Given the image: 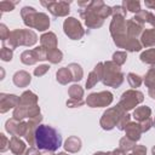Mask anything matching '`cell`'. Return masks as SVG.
Returning a JSON list of instances; mask_svg holds the SVG:
<instances>
[{
    "instance_id": "obj_1",
    "label": "cell",
    "mask_w": 155,
    "mask_h": 155,
    "mask_svg": "<svg viewBox=\"0 0 155 155\" xmlns=\"http://www.w3.org/2000/svg\"><path fill=\"white\" fill-rule=\"evenodd\" d=\"M79 13L87 28L97 29L103 25L107 17L111 16V7L102 0H92L86 7L80 8Z\"/></svg>"
},
{
    "instance_id": "obj_2",
    "label": "cell",
    "mask_w": 155,
    "mask_h": 155,
    "mask_svg": "<svg viewBox=\"0 0 155 155\" xmlns=\"http://www.w3.org/2000/svg\"><path fill=\"white\" fill-rule=\"evenodd\" d=\"M62 145L61 133L48 125H39L35 131V147L39 150L56 151Z\"/></svg>"
},
{
    "instance_id": "obj_3",
    "label": "cell",
    "mask_w": 155,
    "mask_h": 155,
    "mask_svg": "<svg viewBox=\"0 0 155 155\" xmlns=\"http://www.w3.org/2000/svg\"><path fill=\"white\" fill-rule=\"evenodd\" d=\"M21 17L28 28H34L39 31H45L50 28L48 16L44 12H38L31 6H24L21 10Z\"/></svg>"
},
{
    "instance_id": "obj_4",
    "label": "cell",
    "mask_w": 155,
    "mask_h": 155,
    "mask_svg": "<svg viewBox=\"0 0 155 155\" xmlns=\"http://www.w3.org/2000/svg\"><path fill=\"white\" fill-rule=\"evenodd\" d=\"M38 41V35L35 31L30 30V29H15L11 31L10 38L2 42L4 46L15 50L18 46H34Z\"/></svg>"
},
{
    "instance_id": "obj_5",
    "label": "cell",
    "mask_w": 155,
    "mask_h": 155,
    "mask_svg": "<svg viewBox=\"0 0 155 155\" xmlns=\"http://www.w3.org/2000/svg\"><path fill=\"white\" fill-rule=\"evenodd\" d=\"M125 80V75L121 68L113 61H107L103 63V78L102 82L108 87H120Z\"/></svg>"
},
{
    "instance_id": "obj_6",
    "label": "cell",
    "mask_w": 155,
    "mask_h": 155,
    "mask_svg": "<svg viewBox=\"0 0 155 155\" xmlns=\"http://www.w3.org/2000/svg\"><path fill=\"white\" fill-rule=\"evenodd\" d=\"M125 114H126V111L122 108H120L119 105H115L113 108H109V109H107L102 114L101 120H99V125H101V127L103 130L110 131V130H113L114 127L117 126L120 119Z\"/></svg>"
},
{
    "instance_id": "obj_7",
    "label": "cell",
    "mask_w": 155,
    "mask_h": 155,
    "mask_svg": "<svg viewBox=\"0 0 155 155\" xmlns=\"http://www.w3.org/2000/svg\"><path fill=\"white\" fill-rule=\"evenodd\" d=\"M143 101H144V94H143V92L132 88V90L125 91V92L121 94L117 105H119L120 108H122V109L127 113V111L132 110L133 108H136L138 104H140Z\"/></svg>"
},
{
    "instance_id": "obj_8",
    "label": "cell",
    "mask_w": 155,
    "mask_h": 155,
    "mask_svg": "<svg viewBox=\"0 0 155 155\" xmlns=\"http://www.w3.org/2000/svg\"><path fill=\"white\" fill-rule=\"evenodd\" d=\"M63 31L71 40H80L85 35V29L82 28L80 21L74 17H67V19H64Z\"/></svg>"
},
{
    "instance_id": "obj_9",
    "label": "cell",
    "mask_w": 155,
    "mask_h": 155,
    "mask_svg": "<svg viewBox=\"0 0 155 155\" xmlns=\"http://www.w3.org/2000/svg\"><path fill=\"white\" fill-rule=\"evenodd\" d=\"M113 99H114V96L111 92L101 91V92L90 93L85 102L90 108H103V107L110 105Z\"/></svg>"
},
{
    "instance_id": "obj_10",
    "label": "cell",
    "mask_w": 155,
    "mask_h": 155,
    "mask_svg": "<svg viewBox=\"0 0 155 155\" xmlns=\"http://www.w3.org/2000/svg\"><path fill=\"white\" fill-rule=\"evenodd\" d=\"M41 5L54 17H67L70 12V1H41Z\"/></svg>"
},
{
    "instance_id": "obj_11",
    "label": "cell",
    "mask_w": 155,
    "mask_h": 155,
    "mask_svg": "<svg viewBox=\"0 0 155 155\" xmlns=\"http://www.w3.org/2000/svg\"><path fill=\"white\" fill-rule=\"evenodd\" d=\"M114 44L119 47V48H125L126 51H130V52H138L142 50V44L138 39H133V38H130L127 34L122 35V36H117V38H114L113 39Z\"/></svg>"
},
{
    "instance_id": "obj_12",
    "label": "cell",
    "mask_w": 155,
    "mask_h": 155,
    "mask_svg": "<svg viewBox=\"0 0 155 155\" xmlns=\"http://www.w3.org/2000/svg\"><path fill=\"white\" fill-rule=\"evenodd\" d=\"M125 18L126 17L122 16H113V19L109 25V31L113 39L127 34V21Z\"/></svg>"
},
{
    "instance_id": "obj_13",
    "label": "cell",
    "mask_w": 155,
    "mask_h": 155,
    "mask_svg": "<svg viewBox=\"0 0 155 155\" xmlns=\"http://www.w3.org/2000/svg\"><path fill=\"white\" fill-rule=\"evenodd\" d=\"M40 115V107L36 104V105H33V107H22V105H18L13 109V114L12 116L16 119V120H19V121H23L24 119H33L35 116Z\"/></svg>"
},
{
    "instance_id": "obj_14",
    "label": "cell",
    "mask_w": 155,
    "mask_h": 155,
    "mask_svg": "<svg viewBox=\"0 0 155 155\" xmlns=\"http://www.w3.org/2000/svg\"><path fill=\"white\" fill-rule=\"evenodd\" d=\"M41 121H42V115L41 114L33 117V119H29L27 121V130H25V133H24L23 137L30 147L35 145V131L39 127V125H41Z\"/></svg>"
},
{
    "instance_id": "obj_15",
    "label": "cell",
    "mask_w": 155,
    "mask_h": 155,
    "mask_svg": "<svg viewBox=\"0 0 155 155\" xmlns=\"http://www.w3.org/2000/svg\"><path fill=\"white\" fill-rule=\"evenodd\" d=\"M5 130L6 132H8L11 136H24L25 130H27V122L25 121H19L16 120L15 117L8 119L5 124Z\"/></svg>"
},
{
    "instance_id": "obj_16",
    "label": "cell",
    "mask_w": 155,
    "mask_h": 155,
    "mask_svg": "<svg viewBox=\"0 0 155 155\" xmlns=\"http://www.w3.org/2000/svg\"><path fill=\"white\" fill-rule=\"evenodd\" d=\"M19 104V97L16 94L10 93H0V113L5 114L10 109L18 107Z\"/></svg>"
},
{
    "instance_id": "obj_17",
    "label": "cell",
    "mask_w": 155,
    "mask_h": 155,
    "mask_svg": "<svg viewBox=\"0 0 155 155\" xmlns=\"http://www.w3.org/2000/svg\"><path fill=\"white\" fill-rule=\"evenodd\" d=\"M103 78V62H99L96 64L93 70L88 74L87 80H86V88H92L94 87L99 81H102Z\"/></svg>"
},
{
    "instance_id": "obj_18",
    "label": "cell",
    "mask_w": 155,
    "mask_h": 155,
    "mask_svg": "<svg viewBox=\"0 0 155 155\" xmlns=\"http://www.w3.org/2000/svg\"><path fill=\"white\" fill-rule=\"evenodd\" d=\"M40 46H42L44 48H46L47 51L48 50H54L57 48V45H58V40H57V36L52 31H47L45 34H42L40 36Z\"/></svg>"
},
{
    "instance_id": "obj_19",
    "label": "cell",
    "mask_w": 155,
    "mask_h": 155,
    "mask_svg": "<svg viewBox=\"0 0 155 155\" xmlns=\"http://www.w3.org/2000/svg\"><path fill=\"white\" fill-rule=\"evenodd\" d=\"M12 81L17 87H27V86H29V84L31 81V76L25 70H18L13 74Z\"/></svg>"
},
{
    "instance_id": "obj_20",
    "label": "cell",
    "mask_w": 155,
    "mask_h": 155,
    "mask_svg": "<svg viewBox=\"0 0 155 155\" xmlns=\"http://www.w3.org/2000/svg\"><path fill=\"white\" fill-rule=\"evenodd\" d=\"M144 31V25L134 21L133 18L127 21V35L133 39H138Z\"/></svg>"
},
{
    "instance_id": "obj_21",
    "label": "cell",
    "mask_w": 155,
    "mask_h": 155,
    "mask_svg": "<svg viewBox=\"0 0 155 155\" xmlns=\"http://www.w3.org/2000/svg\"><path fill=\"white\" fill-rule=\"evenodd\" d=\"M10 150L15 155H22L23 153L27 151V145H25L24 140H22L19 137L12 136L10 139Z\"/></svg>"
},
{
    "instance_id": "obj_22",
    "label": "cell",
    "mask_w": 155,
    "mask_h": 155,
    "mask_svg": "<svg viewBox=\"0 0 155 155\" xmlns=\"http://www.w3.org/2000/svg\"><path fill=\"white\" fill-rule=\"evenodd\" d=\"M133 19H134V21H137L138 23L143 24V25H144L145 23H148V24H150V25L155 27V15H154V13H151L150 11L140 10L138 13H136V15H134Z\"/></svg>"
},
{
    "instance_id": "obj_23",
    "label": "cell",
    "mask_w": 155,
    "mask_h": 155,
    "mask_svg": "<svg viewBox=\"0 0 155 155\" xmlns=\"http://www.w3.org/2000/svg\"><path fill=\"white\" fill-rule=\"evenodd\" d=\"M125 132H126V137L134 140V142H138L140 139V136H142V130H140V126L138 122H130L126 128H125Z\"/></svg>"
},
{
    "instance_id": "obj_24",
    "label": "cell",
    "mask_w": 155,
    "mask_h": 155,
    "mask_svg": "<svg viewBox=\"0 0 155 155\" xmlns=\"http://www.w3.org/2000/svg\"><path fill=\"white\" fill-rule=\"evenodd\" d=\"M38 104V96L31 91H24L19 96V104L22 107H33Z\"/></svg>"
},
{
    "instance_id": "obj_25",
    "label": "cell",
    "mask_w": 155,
    "mask_h": 155,
    "mask_svg": "<svg viewBox=\"0 0 155 155\" xmlns=\"http://www.w3.org/2000/svg\"><path fill=\"white\" fill-rule=\"evenodd\" d=\"M64 149L68 153H78L81 149V139L76 136H70L64 142Z\"/></svg>"
},
{
    "instance_id": "obj_26",
    "label": "cell",
    "mask_w": 155,
    "mask_h": 155,
    "mask_svg": "<svg viewBox=\"0 0 155 155\" xmlns=\"http://www.w3.org/2000/svg\"><path fill=\"white\" fill-rule=\"evenodd\" d=\"M140 44L144 47L155 46V27L151 29H144L143 34L140 35Z\"/></svg>"
},
{
    "instance_id": "obj_27",
    "label": "cell",
    "mask_w": 155,
    "mask_h": 155,
    "mask_svg": "<svg viewBox=\"0 0 155 155\" xmlns=\"http://www.w3.org/2000/svg\"><path fill=\"white\" fill-rule=\"evenodd\" d=\"M21 62L25 65H33L39 62V57L35 50H25L21 54Z\"/></svg>"
},
{
    "instance_id": "obj_28",
    "label": "cell",
    "mask_w": 155,
    "mask_h": 155,
    "mask_svg": "<svg viewBox=\"0 0 155 155\" xmlns=\"http://www.w3.org/2000/svg\"><path fill=\"white\" fill-rule=\"evenodd\" d=\"M56 80L61 85H68L69 82L73 81V76H71V73L68 69V67H63V68H59L57 70V73H56Z\"/></svg>"
},
{
    "instance_id": "obj_29",
    "label": "cell",
    "mask_w": 155,
    "mask_h": 155,
    "mask_svg": "<svg viewBox=\"0 0 155 155\" xmlns=\"http://www.w3.org/2000/svg\"><path fill=\"white\" fill-rule=\"evenodd\" d=\"M132 116L134 117L136 121L140 122V121H143V120H145V119H148V117L151 116V109H150L149 107H147V105L138 107V108L134 109Z\"/></svg>"
},
{
    "instance_id": "obj_30",
    "label": "cell",
    "mask_w": 155,
    "mask_h": 155,
    "mask_svg": "<svg viewBox=\"0 0 155 155\" xmlns=\"http://www.w3.org/2000/svg\"><path fill=\"white\" fill-rule=\"evenodd\" d=\"M68 69L71 73L73 81L78 82V81L82 80V78H84V70H82V68H81L80 64H78V63H70V64H68Z\"/></svg>"
},
{
    "instance_id": "obj_31",
    "label": "cell",
    "mask_w": 155,
    "mask_h": 155,
    "mask_svg": "<svg viewBox=\"0 0 155 155\" xmlns=\"http://www.w3.org/2000/svg\"><path fill=\"white\" fill-rule=\"evenodd\" d=\"M136 145H137L136 142L132 140V139H130V138H127L126 136L122 137V138L120 139V142H119V149L122 150L125 154H127L128 151H132Z\"/></svg>"
},
{
    "instance_id": "obj_32",
    "label": "cell",
    "mask_w": 155,
    "mask_h": 155,
    "mask_svg": "<svg viewBox=\"0 0 155 155\" xmlns=\"http://www.w3.org/2000/svg\"><path fill=\"white\" fill-rule=\"evenodd\" d=\"M140 61L145 64H150L151 67L155 65V48H148L140 53Z\"/></svg>"
},
{
    "instance_id": "obj_33",
    "label": "cell",
    "mask_w": 155,
    "mask_h": 155,
    "mask_svg": "<svg viewBox=\"0 0 155 155\" xmlns=\"http://www.w3.org/2000/svg\"><path fill=\"white\" fill-rule=\"evenodd\" d=\"M63 59V53L61 50L54 48V50H48L47 51V61L52 64H58Z\"/></svg>"
},
{
    "instance_id": "obj_34",
    "label": "cell",
    "mask_w": 155,
    "mask_h": 155,
    "mask_svg": "<svg viewBox=\"0 0 155 155\" xmlns=\"http://www.w3.org/2000/svg\"><path fill=\"white\" fill-rule=\"evenodd\" d=\"M144 84L148 90H155V67L149 68L144 76Z\"/></svg>"
},
{
    "instance_id": "obj_35",
    "label": "cell",
    "mask_w": 155,
    "mask_h": 155,
    "mask_svg": "<svg viewBox=\"0 0 155 155\" xmlns=\"http://www.w3.org/2000/svg\"><path fill=\"white\" fill-rule=\"evenodd\" d=\"M68 94H69V97L71 99H82V97H84V88L80 85H78V84H74V85H71L69 87Z\"/></svg>"
},
{
    "instance_id": "obj_36",
    "label": "cell",
    "mask_w": 155,
    "mask_h": 155,
    "mask_svg": "<svg viewBox=\"0 0 155 155\" xmlns=\"http://www.w3.org/2000/svg\"><path fill=\"white\" fill-rule=\"evenodd\" d=\"M122 7L130 12L138 13L140 11V2L138 0H124L122 1Z\"/></svg>"
},
{
    "instance_id": "obj_37",
    "label": "cell",
    "mask_w": 155,
    "mask_h": 155,
    "mask_svg": "<svg viewBox=\"0 0 155 155\" xmlns=\"http://www.w3.org/2000/svg\"><path fill=\"white\" fill-rule=\"evenodd\" d=\"M127 81H128L130 86L133 87V90H136L137 87H139L142 85L143 79L138 74H136V73H128L127 74Z\"/></svg>"
},
{
    "instance_id": "obj_38",
    "label": "cell",
    "mask_w": 155,
    "mask_h": 155,
    "mask_svg": "<svg viewBox=\"0 0 155 155\" xmlns=\"http://www.w3.org/2000/svg\"><path fill=\"white\" fill-rule=\"evenodd\" d=\"M126 59H127V53L125 51H116L113 53V62L116 63L119 67L125 64Z\"/></svg>"
},
{
    "instance_id": "obj_39",
    "label": "cell",
    "mask_w": 155,
    "mask_h": 155,
    "mask_svg": "<svg viewBox=\"0 0 155 155\" xmlns=\"http://www.w3.org/2000/svg\"><path fill=\"white\" fill-rule=\"evenodd\" d=\"M12 57H13V50L6 47V46H2L1 47V51H0V58L1 61L4 62H11L12 61Z\"/></svg>"
},
{
    "instance_id": "obj_40",
    "label": "cell",
    "mask_w": 155,
    "mask_h": 155,
    "mask_svg": "<svg viewBox=\"0 0 155 155\" xmlns=\"http://www.w3.org/2000/svg\"><path fill=\"white\" fill-rule=\"evenodd\" d=\"M18 1H7V0H4L0 2V15L2 12H8V11H12L15 8V6L17 5Z\"/></svg>"
},
{
    "instance_id": "obj_41",
    "label": "cell",
    "mask_w": 155,
    "mask_h": 155,
    "mask_svg": "<svg viewBox=\"0 0 155 155\" xmlns=\"http://www.w3.org/2000/svg\"><path fill=\"white\" fill-rule=\"evenodd\" d=\"M130 120H131V115L126 113V114H125V115H124V116L120 119V121H119V124H117V126H116V127H117L120 131H125L126 126H127V125L131 122Z\"/></svg>"
},
{
    "instance_id": "obj_42",
    "label": "cell",
    "mask_w": 155,
    "mask_h": 155,
    "mask_svg": "<svg viewBox=\"0 0 155 155\" xmlns=\"http://www.w3.org/2000/svg\"><path fill=\"white\" fill-rule=\"evenodd\" d=\"M10 34H11L10 29H8L4 23H1V24H0V39H1V41L5 42V41L10 38Z\"/></svg>"
},
{
    "instance_id": "obj_43",
    "label": "cell",
    "mask_w": 155,
    "mask_h": 155,
    "mask_svg": "<svg viewBox=\"0 0 155 155\" xmlns=\"http://www.w3.org/2000/svg\"><path fill=\"white\" fill-rule=\"evenodd\" d=\"M48 70H50V65L48 64H41V65H39V67H36L34 69V75L39 78V76L45 75Z\"/></svg>"
},
{
    "instance_id": "obj_44",
    "label": "cell",
    "mask_w": 155,
    "mask_h": 155,
    "mask_svg": "<svg viewBox=\"0 0 155 155\" xmlns=\"http://www.w3.org/2000/svg\"><path fill=\"white\" fill-rule=\"evenodd\" d=\"M126 10L122 7V5H115L111 7V16H122L126 17Z\"/></svg>"
},
{
    "instance_id": "obj_45",
    "label": "cell",
    "mask_w": 155,
    "mask_h": 155,
    "mask_svg": "<svg viewBox=\"0 0 155 155\" xmlns=\"http://www.w3.org/2000/svg\"><path fill=\"white\" fill-rule=\"evenodd\" d=\"M138 124L140 126L142 132H148L153 127V120H151V117H148V119H145V120H143V121H140Z\"/></svg>"
},
{
    "instance_id": "obj_46",
    "label": "cell",
    "mask_w": 155,
    "mask_h": 155,
    "mask_svg": "<svg viewBox=\"0 0 155 155\" xmlns=\"http://www.w3.org/2000/svg\"><path fill=\"white\" fill-rule=\"evenodd\" d=\"M0 151L1 153H5L7 149H10V140L6 138V136L4 133H0Z\"/></svg>"
},
{
    "instance_id": "obj_47",
    "label": "cell",
    "mask_w": 155,
    "mask_h": 155,
    "mask_svg": "<svg viewBox=\"0 0 155 155\" xmlns=\"http://www.w3.org/2000/svg\"><path fill=\"white\" fill-rule=\"evenodd\" d=\"M86 102L84 99H71L69 98L67 101V107L68 108H79V107H82Z\"/></svg>"
},
{
    "instance_id": "obj_48",
    "label": "cell",
    "mask_w": 155,
    "mask_h": 155,
    "mask_svg": "<svg viewBox=\"0 0 155 155\" xmlns=\"http://www.w3.org/2000/svg\"><path fill=\"white\" fill-rule=\"evenodd\" d=\"M128 155H147V148L142 144H137L132 150V153Z\"/></svg>"
},
{
    "instance_id": "obj_49",
    "label": "cell",
    "mask_w": 155,
    "mask_h": 155,
    "mask_svg": "<svg viewBox=\"0 0 155 155\" xmlns=\"http://www.w3.org/2000/svg\"><path fill=\"white\" fill-rule=\"evenodd\" d=\"M41 151L36 148V147H30L29 149H27L25 151V155H40Z\"/></svg>"
},
{
    "instance_id": "obj_50",
    "label": "cell",
    "mask_w": 155,
    "mask_h": 155,
    "mask_svg": "<svg viewBox=\"0 0 155 155\" xmlns=\"http://www.w3.org/2000/svg\"><path fill=\"white\" fill-rule=\"evenodd\" d=\"M144 2H145V6L147 7H149V8H151V10L155 11V0H145Z\"/></svg>"
},
{
    "instance_id": "obj_51",
    "label": "cell",
    "mask_w": 155,
    "mask_h": 155,
    "mask_svg": "<svg viewBox=\"0 0 155 155\" xmlns=\"http://www.w3.org/2000/svg\"><path fill=\"white\" fill-rule=\"evenodd\" d=\"M111 155H126V154H125L122 150H120V149L117 148V149H114V150L111 151Z\"/></svg>"
},
{
    "instance_id": "obj_52",
    "label": "cell",
    "mask_w": 155,
    "mask_h": 155,
    "mask_svg": "<svg viewBox=\"0 0 155 155\" xmlns=\"http://www.w3.org/2000/svg\"><path fill=\"white\" fill-rule=\"evenodd\" d=\"M93 155H111V151H97Z\"/></svg>"
},
{
    "instance_id": "obj_53",
    "label": "cell",
    "mask_w": 155,
    "mask_h": 155,
    "mask_svg": "<svg viewBox=\"0 0 155 155\" xmlns=\"http://www.w3.org/2000/svg\"><path fill=\"white\" fill-rule=\"evenodd\" d=\"M40 155H54L53 151H48V150H42Z\"/></svg>"
},
{
    "instance_id": "obj_54",
    "label": "cell",
    "mask_w": 155,
    "mask_h": 155,
    "mask_svg": "<svg viewBox=\"0 0 155 155\" xmlns=\"http://www.w3.org/2000/svg\"><path fill=\"white\" fill-rule=\"evenodd\" d=\"M151 154H153V155H155V145L151 148Z\"/></svg>"
},
{
    "instance_id": "obj_55",
    "label": "cell",
    "mask_w": 155,
    "mask_h": 155,
    "mask_svg": "<svg viewBox=\"0 0 155 155\" xmlns=\"http://www.w3.org/2000/svg\"><path fill=\"white\" fill-rule=\"evenodd\" d=\"M57 155H68V154H67V153H58Z\"/></svg>"
},
{
    "instance_id": "obj_56",
    "label": "cell",
    "mask_w": 155,
    "mask_h": 155,
    "mask_svg": "<svg viewBox=\"0 0 155 155\" xmlns=\"http://www.w3.org/2000/svg\"><path fill=\"white\" fill-rule=\"evenodd\" d=\"M153 127H155V119L153 120Z\"/></svg>"
},
{
    "instance_id": "obj_57",
    "label": "cell",
    "mask_w": 155,
    "mask_h": 155,
    "mask_svg": "<svg viewBox=\"0 0 155 155\" xmlns=\"http://www.w3.org/2000/svg\"><path fill=\"white\" fill-rule=\"evenodd\" d=\"M24 155H25V154H24Z\"/></svg>"
}]
</instances>
